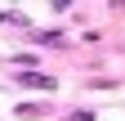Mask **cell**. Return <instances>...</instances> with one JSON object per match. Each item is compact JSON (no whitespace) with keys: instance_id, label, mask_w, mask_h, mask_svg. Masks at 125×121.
I'll return each instance as SVG.
<instances>
[{"instance_id":"obj_1","label":"cell","mask_w":125,"mask_h":121,"mask_svg":"<svg viewBox=\"0 0 125 121\" xmlns=\"http://www.w3.org/2000/svg\"><path fill=\"white\" fill-rule=\"evenodd\" d=\"M22 81H27V85H36V90H54V81H49V76H36V72H27Z\"/></svg>"}]
</instances>
